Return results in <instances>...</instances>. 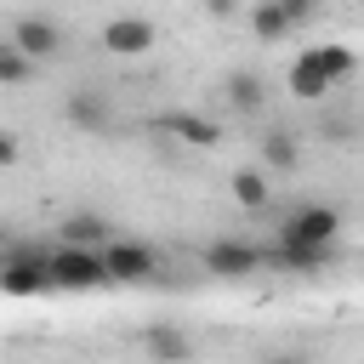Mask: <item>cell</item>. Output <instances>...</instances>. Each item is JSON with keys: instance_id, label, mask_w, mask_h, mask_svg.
<instances>
[{"instance_id": "obj_20", "label": "cell", "mask_w": 364, "mask_h": 364, "mask_svg": "<svg viewBox=\"0 0 364 364\" xmlns=\"http://www.w3.org/2000/svg\"><path fill=\"white\" fill-rule=\"evenodd\" d=\"M267 364H307L301 353H267Z\"/></svg>"}, {"instance_id": "obj_9", "label": "cell", "mask_w": 364, "mask_h": 364, "mask_svg": "<svg viewBox=\"0 0 364 364\" xmlns=\"http://www.w3.org/2000/svg\"><path fill=\"white\" fill-rule=\"evenodd\" d=\"M142 353H148L154 364H188V358H193V341H188L176 324H148V330H142Z\"/></svg>"}, {"instance_id": "obj_2", "label": "cell", "mask_w": 364, "mask_h": 364, "mask_svg": "<svg viewBox=\"0 0 364 364\" xmlns=\"http://www.w3.org/2000/svg\"><path fill=\"white\" fill-rule=\"evenodd\" d=\"M97 284H114L102 250H74V245L51 250V290H97Z\"/></svg>"}, {"instance_id": "obj_12", "label": "cell", "mask_w": 364, "mask_h": 364, "mask_svg": "<svg viewBox=\"0 0 364 364\" xmlns=\"http://www.w3.org/2000/svg\"><path fill=\"white\" fill-rule=\"evenodd\" d=\"M222 91H228V102H233L239 114H262V102H267V80H262L256 68H233V74L222 80Z\"/></svg>"}, {"instance_id": "obj_15", "label": "cell", "mask_w": 364, "mask_h": 364, "mask_svg": "<svg viewBox=\"0 0 364 364\" xmlns=\"http://www.w3.org/2000/svg\"><path fill=\"white\" fill-rule=\"evenodd\" d=\"M336 250H301V245H267V267L273 273H318L330 267Z\"/></svg>"}, {"instance_id": "obj_11", "label": "cell", "mask_w": 364, "mask_h": 364, "mask_svg": "<svg viewBox=\"0 0 364 364\" xmlns=\"http://www.w3.org/2000/svg\"><path fill=\"white\" fill-rule=\"evenodd\" d=\"M63 245H74V250H108L114 245V233H108V222L102 216H91V210H74V216H63Z\"/></svg>"}, {"instance_id": "obj_5", "label": "cell", "mask_w": 364, "mask_h": 364, "mask_svg": "<svg viewBox=\"0 0 364 364\" xmlns=\"http://www.w3.org/2000/svg\"><path fill=\"white\" fill-rule=\"evenodd\" d=\"M102 256H108V279L114 284H154L159 279V256L148 245H136V239H114Z\"/></svg>"}, {"instance_id": "obj_4", "label": "cell", "mask_w": 364, "mask_h": 364, "mask_svg": "<svg viewBox=\"0 0 364 364\" xmlns=\"http://www.w3.org/2000/svg\"><path fill=\"white\" fill-rule=\"evenodd\" d=\"M199 262H205V273H216V279H250V273L267 267V250H262V245H245V239H210V245L199 250Z\"/></svg>"}, {"instance_id": "obj_19", "label": "cell", "mask_w": 364, "mask_h": 364, "mask_svg": "<svg viewBox=\"0 0 364 364\" xmlns=\"http://www.w3.org/2000/svg\"><path fill=\"white\" fill-rule=\"evenodd\" d=\"M28 74H34V57H23V51L6 40V46H0V85H23Z\"/></svg>"}, {"instance_id": "obj_10", "label": "cell", "mask_w": 364, "mask_h": 364, "mask_svg": "<svg viewBox=\"0 0 364 364\" xmlns=\"http://www.w3.org/2000/svg\"><path fill=\"white\" fill-rule=\"evenodd\" d=\"M301 23H307V6H296V0H290V6H279V0H273V6H256V11H250L256 40H284V34H290V28H301Z\"/></svg>"}, {"instance_id": "obj_16", "label": "cell", "mask_w": 364, "mask_h": 364, "mask_svg": "<svg viewBox=\"0 0 364 364\" xmlns=\"http://www.w3.org/2000/svg\"><path fill=\"white\" fill-rule=\"evenodd\" d=\"M165 131H176L182 142H193V148H210L216 136H222V125L216 119H205V114H171V119H159Z\"/></svg>"}, {"instance_id": "obj_17", "label": "cell", "mask_w": 364, "mask_h": 364, "mask_svg": "<svg viewBox=\"0 0 364 364\" xmlns=\"http://www.w3.org/2000/svg\"><path fill=\"white\" fill-rule=\"evenodd\" d=\"M262 165H267V171H296V165H301L296 131H267V136H262Z\"/></svg>"}, {"instance_id": "obj_14", "label": "cell", "mask_w": 364, "mask_h": 364, "mask_svg": "<svg viewBox=\"0 0 364 364\" xmlns=\"http://www.w3.org/2000/svg\"><path fill=\"white\" fill-rule=\"evenodd\" d=\"M228 193H233L245 210H262V205H273V182H267V171H262V165H245V171H233V176H228Z\"/></svg>"}, {"instance_id": "obj_7", "label": "cell", "mask_w": 364, "mask_h": 364, "mask_svg": "<svg viewBox=\"0 0 364 364\" xmlns=\"http://www.w3.org/2000/svg\"><path fill=\"white\" fill-rule=\"evenodd\" d=\"M102 46H108L114 57H142V51L154 46V23H148V17H108V23H102Z\"/></svg>"}, {"instance_id": "obj_1", "label": "cell", "mask_w": 364, "mask_h": 364, "mask_svg": "<svg viewBox=\"0 0 364 364\" xmlns=\"http://www.w3.org/2000/svg\"><path fill=\"white\" fill-rule=\"evenodd\" d=\"M336 239H341V210H330V205H296L279 216V245L336 250Z\"/></svg>"}, {"instance_id": "obj_3", "label": "cell", "mask_w": 364, "mask_h": 364, "mask_svg": "<svg viewBox=\"0 0 364 364\" xmlns=\"http://www.w3.org/2000/svg\"><path fill=\"white\" fill-rule=\"evenodd\" d=\"M0 284H6V296L51 290V250L46 245H11L6 250V267H0Z\"/></svg>"}, {"instance_id": "obj_8", "label": "cell", "mask_w": 364, "mask_h": 364, "mask_svg": "<svg viewBox=\"0 0 364 364\" xmlns=\"http://www.w3.org/2000/svg\"><path fill=\"white\" fill-rule=\"evenodd\" d=\"M284 85H290V97H301V102H318V97H324V91L336 85V80L324 74V63H318V51L307 46V51H301V57L290 63V74H284Z\"/></svg>"}, {"instance_id": "obj_18", "label": "cell", "mask_w": 364, "mask_h": 364, "mask_svg": "<svg viewBox=\"0 0 364 364\" xmlns=\"http://www.w3.org/2000/svg\"><path fill=\"white\" fill-rule=\"evenodd\" d=\"M313 51H318V63H324V74H330V80H336V85H341V80H353V74H358V57H353V51H347V46H313Z\"/></svg>"}, {"instance_id": "obj_6", "label": "cell", "mask_w": 364, "mask_h": 364, "mask_svg": "<svg viewBox=\"0 0 364 364\" xmlns=\"http://www.w3.org/2000/svg\"><path fill=\"white\" fill-rule=\"evenodd\" d=\"M11 46L23 51V57H34V63H46L57 46H63V28L51 23V17H40V11H28V17H17L11 23Z\"/></svg>"}, {"instance_id": "obj_13", "label": "cell", "mask_w": 364, "mask_h": 364, "mask_svg": "<svg viewBox=\"0 0 364 364\" xmlns=\"http://www.w3.org/2000/svg\"><path fill=\"white\" fill-rule=\"evenodd\" d=\"M68 119L80 125V131H108V97L102 91H91V85H80V91H68Z\"/></svg>"}]
</instances>
